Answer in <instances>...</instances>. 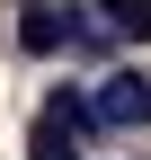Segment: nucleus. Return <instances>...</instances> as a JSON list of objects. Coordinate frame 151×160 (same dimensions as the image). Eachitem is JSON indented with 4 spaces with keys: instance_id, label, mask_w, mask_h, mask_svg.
Returning a JSON list of instances; mask_svg holds the SVG:
<instances>
[{
    "instance_id": "1",
    "label": "nucleus",
    "mask_w": 151,
    "mask_h": 160,
    "mask_svg": "<svg viewBox=\"0 0 151 160\" xmlns=\"http://www.w3.org/2000/svg\"><path fill=\"white\" fill-rule=\"evenodd\" d=\"M80 36H98V27H80V9H62V0H27V18H18V45L27 53H62Z\"/></svg>"
},
{
    "instance_id": "2",
    "label": "nucleus",
    "mask_w": 151,
    "mask_h": 160,
    "mask_svg": "<svg viewBox=\"0 0 151 160\" xmlns=\"http://www.w3.org/2000/svg\"><path fill=\"white\" fill-rule=\"evenodd\" d=\"M98 116H107V125H151V80L142 71H116L98 89Z\"/></svg>"
},
{
    "instance_id": "3",
    "label": "nucleus",
    "mask_w": 151,
    "mask_h": 160,
    "mask_svg": "<svg viewBox=\"0 0 151 160\" xmlns=\"http://www.w3.org/2000/svg\"><path fill=\"white\" fill-rule=\"evenodd\" d=\"M45 116H53L62 133H98V125H107V116H98V89H71V80L45 89Z\"/></svg>"
},
{
    "instance_id": "4",
    "label": "nucleus",
    "mask_w": 151,
    "mask_h": 160,
    "mask_svg": "<svg viewBox=\"0 0 151 160\" xmlns=\"http://www.w3.org/2000/svg\"><path fill=\"white\" fill-rule=\"evenodd\" d=\"M27 160H80V133H62L53 116H36L27 125Z\"/></svg>"
},
{
    "instance_id": "5",
    "label": "nucleus",
    "mask_w": 151,
    "mask_h": 160,
    "mask_svg": "<svg viewBox=\"0 0 151 160\" xmlns=\"http://www.w3.org/2000/svg\"><path fill=\"white\" fill-rule=\"evenodd\" d=\"M98 18H107L116 36H134V45L151 36V0H98Z\"/></svg>"
}]
</instances>
